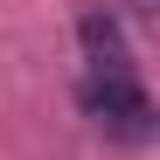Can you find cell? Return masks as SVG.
<instances>
[{
	"label": "cell",
	"instance_id": "cell-1",
	"mask_svg": "<svg viewBox=\"0 0 160 160\" xmlns=\"http://www.w3.org/2000/svg\"><path fill=\"white\" fill-rule=\"evenodd\" d=\"M84 112L104 132H118V139H146L153 132V104H146V91L132 77H91L84 84Z\"/></svg>",
	"mask_w": 160,
	"mask_h": 160
}]
</instances>
